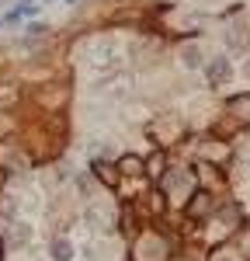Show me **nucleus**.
<instances>
[{
	"label": "nucleus",
	"mask_w": 250,
	"mask_h": 261,
	"mask_svg": "<svg viewBox=\"0 0 250 261\" xmlns=\"http://www.w3.org/2000/svg\"><path fill=\"white\" fill-rule=\"evenodd\" d=\"M229 60L226 56H219V60H212L208 63V84H223V81H229Z\"/></svg>",
	"instance_id": "nucleus-1"
},
{
	"label": "nucleus",
	"mask_w": 250,
	"mask_h": 261,
	"mask_svg": "<svg viewBox=\"0 0 250 261\" xmlns=\"http://www.w3.org/2000/svg\"><path fill=\"white\" fill-rule=\"evenodd\" d=\"M191 205H188V216H208V209H212V195L208 192H195L191 195Z\"/></svg>",
	"instance_id": "nucleus-2"
},
{
	"label": "nucleus",
	"mask_w": 250,
	"mask_h": 261,
	"mask_svg": "<svg viewBox=\"0 0 250 261\" xmlns=\"http://www.w3.org/2000/svg\"><path fill=\"white\" fill-rule=\"evenodd\" d=\"M21 101V87L18 84H0V108H14Z\"/></svg>",
	"instance_id": "nucleus-3"
},
{
	"label": "nucleus",
	"mask_w": 250,
	"mask_h": 261,
	"mask_svg": "<svg viewBox=\"0 0 250 261\" xmlns=\"http://www.w3.org/2000/svg\"><path fill=\"white\" fill-rule=\"evenodd\" d=\"M52 258H56V261H70V258H73L70 241H52Z\"/></svg>",
	"instance_id": "nucleus-4"
},
{
	"label": "nucleus",
	"mask_w": 250,
	"mask_h": 261,
	"mask_svg": "<svg viewBox=\"0 0 250 261\" xmlns=\"http://www.w3.org/2000/svg\"><path fill=\"white\" fill-rule=\"evenodd\" d=\"M146 174H149V178H160V174H164V153H153V157L146 161Z\"/></svg>",
	"instance_id": "nucleus-5"
},
{
	"label": "nucleus",
	"mask_w": 250,
	"mask_h": 261,
	"mask_svg": "<svg viewBox=\"0 0 250 261\" xmlns=\"http://www.w3.org/2000/svg\"><path fill=\"white\" fill-rule=\"evenodd\" d=\"M94 171H98V178L108 185V188H115V181H118V174H111V167L108 164H94Z\"/></svg>",
	"instance_id": "nucleus-6"
},
{
	"label": "nucleus",
	"mask_w": 250,
	"mask_h": 261,
	"mask_svg": "<svg viewBox=\"0 0 250 261\" xmlns=\"http://www.w3.org/2000/svg\"><path fill=\"white\" fill-rule=\"evenodd\" d=\"M11 244H28V226L24 223H14V230H11Z\"/></svg>",
	"instance_id": "nucleus-7"
},
{
	"label": "nucleus",
	"mask_w": 250,
	"mask_h": 261,
	"mask_svg": "<svg viewBox=\"0 0 250 261\" xmlns=\"http://www.w3.org/2000/svg\"><path fill=\"white\" fill-rule=\"evenodd\" d=\"M118 167H122L125 174H139V167H143V161H139V157H122V164H118Z\"/></svg>",
	"instance_id": "nucleus-8"
},
{
	"label": "nucleus",
	"mask_w": 250,
	"mask_h": 261,
	"mask_svg": "<svg viewBox=\"0 0 250 261\" xmlns=\"http://www.w3.org/2000/svg\"><path fill=\"white\" fill-rule=\"evenodd\" d=\"M198 63H202V49L188 45V49H184V66H198Z\"/></svg>",
	"instance_id": "nucleus-9"
},
{
	"label": "nucleus",
	"mask_w": 250,
	"mask_h": 261,
	"mask_svg": "<svg viewBox=\"0 0 250 261\" xmlns=\"http://www.w3.org/2000/svg\"><path fill=\"white\" fill-rule=\"evenodd\" d=\"M0 261H4V244H0Z\"/></svg>",
	"instance_id": "nucleus-10"
},
{
	"label": "nucleus",
	"mask_w": 250,
	"mask_h": 261,
	"mask_svg": "<svg viewBox=\"0 0 250 261\" xmlns=\"http://www.w3.org/2000/svg\"><path fill=\"white\" fill-rule=\"evenodd\" d=\"M247 77H250V60H247Z\"/></svg>",
	"instance_id": "nucleus-11"
}]
</instances>
